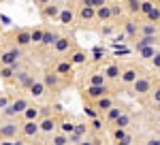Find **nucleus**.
Wrapping results in <instances>:
<instances>
[{
	"instance_id": "f257e3e1",
	"label": "nucleus",
	"mask_w": 160,
	"mask_h": 145,
	"mask_svg": "<svg viewBox=\"0 0 160 145\" xmlns=\"http://www.w3.org/2000/svg\"><path fill=\"white\" fill-rule=\"evenodd\" d=\"M26 107H28V100H26V98H17V100H13L11 105L4 107V113L11 118V115H17V113H24Z\"/></svg>"
},
{
	"instance_id": "f03ea898",
	"label": "nucleus",
	"mask_w": 160,
	"mask_h": 145,
	"mask_svg": "<svg viewBox=\"0 0 160 145\" xmlns=\"http://www.w3.org/2000/svg\"><path fill=\"white\" fill-rule=\"evenodd\" d=\"M22 58V51L19 49H9V51H4L2 56H0V64L2 66H7V64H17Z\"/></svg>"
},
{
	"instance_id": "7ed1b4c3",
	"label": "nucleus",
	"mask_w": 160,
	"mask_h": 145,
	"mask_svg": "<svg viewBox=\"0 0 160 145\" xmlns=\"http://www.w3.org/2000/svg\"><path fill=\"white\" fill-rule=\"evenodd\" d=\"M38 132H41L38 122L37 120H26V124L22 126V134H24V137H37Z\"/></svg>"
},
{
	"instance_id": "20e7f679",
	"label": "nucleus",
	"mask_w": 160,
	"mask_h": 145,
	"mask_svg": "<svg viewBox=\"0 0 160 145\" xmlns=\"http://www.w3.org/2000/svg\"><path fill=\"white\" fill-rule=\"evenodd\" d=\"M132 88H135L137 94H148L149 88H152V83H149L148 77H137L135 81H132Z\"/></svg>"
},
{
	"instance_id": "39448f33",
	"label": "nucleus",
	"mask_w": 160,
	"mask_h": 145,
	"mask_svg": "<svg viewBox=\"0 0 160 145\" xmlns=\"http://www.w3.org/2000/svg\"><path fill=\"white\" fill-rule=\"evenodd\" d=\"M17 134V124L15 122H7L0 126V139H11Z\"/></svg>"
},
{
	"instance_id": "423d86ee",
	"label": "nucleus",
	"mask_w": 160,
	"mask_h": 145,
	"mask_svg": "<svg viewBox=\"0 0 160 145\" xmlns=\"http://www.w3.org/2000/svg\"><path fill=\"white\" fill-rule=\"evenodd\" d=\"M60 11H62V7H60V4H56V2H49V4L43 7V15H45L47 19H56V17L60 15Z\"/></svg>"
},
{
	"instance_id": "0eeeda50",
	"label": "nucleus",
	"mask_w": 160,
	"mask_h": 145,
	"mask_svg": "<svg viewBox=\"0 0 160 145\" xmlns=\"http://www.w3.org/2000/svg\"><path fill=\"white\" fill-rule=\"evenodd\" d=\"M53 49H56L58 53H66V51L71 49V38H68V36H58V41L53 43Z\"/></svg>"
},
{
	"instance_id": "6e6552de",
	"label": "nucleus",
	"mask_w": 160,
	"mask_h": 145,
	"mask_svg": "<svg viewBox=\"0 0 160 145\" xmlns=\"http://www.w3.org/2000/svg\"><path fill=\"white\" fill-rule=\"evenodd\" d=\"M109 90H107V85H90L88 88V96H92V98H100V96H105Z\"/></svg>"
},
{
	"instance_id": "1a4fd4ad",
	"label": "nucleus",
	"mask_w": 160,
	"mask_h": 145,
	"mask_svg": "<svg viewBox=\"0 0 160 145\" xmlns=\"http://www.w3.org/2000/svg\"><path fill=\"white\" fill-rule=\"evenodd\" d=\"M38 128H41V132H45V134H49L56 130V120L53 118H45V120L38 124Z\"/></svg>"
},
{
	"instance_id": "9d476101",
	"label": "nucleus",
	"mask_w": 160,
	"mask_h": 145,
	"mask_svg": "<svg viewBox=\"0 0 160 145\" xmlns=\"http://www.w3.org/2000/svg\"><path fill=\"white\" fill-rule=\"evenodd\" d=\"M32 43V34L28 32V30H19L17 32V45L19 47H26V45H30Z\"/></svg>"
},
{
	"instance_id": "9b49d317",
	"label": "nucleus",
	"mask_w": 160,
	"mask_h": 145,
	"mask_svg": "<svg viewBox=\"0 0 160 145\" xmlns=\"http://www.w3.org/2000/svg\"><path fill=\"white\" fill-rule=\"evenodd\" d=\"M137 77H139V72H137L135 68H126V71L122 72V81L126 85H132V81H135Z\"/></svg>"
},
{
	"instance_id": "f8f14e48",
	"label": "nucleus",
	"mask_w": 160,
	"mask_h": 145,
	"mask_svg": "<svg viewBox=\"0 0 160 145\" xmlns=\"http://www.w3.org/2000/svg\"><path fill=\"white\" fill-rule=\"evenodd\" d=\"M43 92H45V83L43 81H32L30 83V94L32 96H43Z\"/></svg>"
},
{
	"instance_id": "ddd939ff",
	"label": "nucleus",
	"mask_w": 160,
	"mask_h": 145,
	"mask_svg": "<svg viewBox=\"0 0 160 145\" xmlns=\"http://www.w3.org/2000/svg\"><path fill=\"white\" fill-rule=\"evenodd\" d=\"M122 75V71H120V66H115V64H109L107 68H105V77L107 79H118Z\"/></svg>"
},
{
	"instance_id": "4468645a",
	"label": "nucleus",
	"mask_w": 160,
	"mask_h": 145,
	"mask_svg": "<svg viewBox=\"0 0 160 145\" xmlns=\"http://www.w3.org/2000/svg\"><path fill=\"white\" fill-rule=\"evenodd\" d=\"M41 111H43V109H38V107H30V105H28V107L24 109V118H26V120H37L38 115H41Z\"/></svg>"
},
{
	"instance_id": "2eb2a0df",
	"label": "nucleus",
	"mask_w": 160,
	"mask_h": 145,
	"mask_svg": "<svg viewBox=\"0 0 160 145\" xmlns=\"http://www.w3.org/2000/svg\"><path fill=\"white\" fill-rule=\"evenodd\" d=\"M111 15H113V11H111L107 4L96 7V17H98V19H111Z\"/></svg>"
},
{
	"instance_id": "dca6fc26",
	"label": "nucleus",
	"mask_w": 160,
	"mask_h": 145,
	"mask_svg": "<svg viewBox=\"0 0 160 145\" xmlns=\"http://www.w3.org/2000/svg\"><path fill=\"white\" fill-rule=\"evenodd\" d=\"M58 19H60L62 24H71V22H73V11H71V9H66V7H62Z\"/></svg>"
},
{
	"instance_id": "f3484780",
	"label": "nucleus",
	"mask_w": 160,
	"mask_h": 145,
	"mask_svg": "<svg viewBox=\"0 0 160 145\" xmlns=\"http://www.w3.org/2000/svg\"><path fill=\"white\" fill-rule=\"evenodd\" d=\"M43 83H45V88H47V85H49V88H58V83H60V81H58V75H56V72H47Z\"/></svg>"
},
{
	"instance_id": "a211bd4d",
	"label": "nucleus",
	"mask_w": 160,
	"mask_h": 145,
	"mask_svg": "<svg viewBox=\"0 0 160 145\" xmlns=\"http://www.w3.org/2000/svg\"><path fill=\"white\" fill-rule=\"evenodd\" d=\"M109 107H113V100H111V96H107V94H105V96H100V98H98V109H100V111H107Z\"/></svg>"
},
{
	"instance_id": "6ab92c4d",
	"label": "nucleus",
	"mask_w": 160,
	"mask_h": 145,
	"mask_svg": "<svg viewBox=\"0 0 160 145\" xmlns=\"http://www.w3.org/2000/svg\"><path fill=\"white\" fill-rule=\"evenodd\" d=\"M79 15H81V19H92V17L96 15V9H94V7H86V4H83Z\"/></svg>"
},
{
	"instance_id": "aec40b11",
	"label": "nucleus",
	"mask_w": 160,
	"mask_h": 145,
	"mask_svg": "<svg viewBox=\"0 0 160 145\" xmlns=\"http://www.w3.org/2000/svg\"><path fill=\"white\" fill-rule=\"evenodd\" d=\"M56 41H58V34L56 32H43V38H41L43 45H53Z\"/></svg>"
},
{
	"instance_id": "412c9836",
	"label": "nucleus",
	"mask_w": 160,
	"mask_h": 145,
	"mask_svg": "<svg viewBox=\"0 0 160 145\" xmlns=\"http://www.w3.org/2000/svg\"><path fill=\"white\" fill-rule=\"evenodd\" d=\"M32 81H34V77L30 72H19V83H22V88H30Z\"/></svg>"
},
{
	"instance_id": "4be33fe9",
	"label": "nucleus",
	"mask_w": 160,
	"mask_h": 145,
	"mask_svg": "<svg viewBox=\"0 0 160 145\" xmlns=\"http://www.w3.org/2000/svg\"><path fill=\"white\" fill-rule=\"evenodd\" d=\"M17 71V64H7L2 71H0V77H4V79H9V77H13V72Z\"/></svg>"
},
{
	"instance_id": "5701e85b",
	"label": "nucleus",
	"mask_w": 160,
	"mask_h": 145,
	"mask_svg": "<svg viewBox=\"0 0 160 145\" xmlns=\"http://www.w3.org/2000/svg\"><path fill=\"white\" fill-rule=\"evenodd\" d=\"M139 53L143 56V58H148V60H152V56L156 53V49H154V45H145V47L139 49Z\"/></svg>"
},
{
	"instance_id": "b1692460",
	"label": "nucleus",
	"mask_w": 160,
	"mask_h": 145,
	"mask_svg": "<svg viewBox=\"0 0 160 145\" xmlns=\"http://www.w3.org/2000/svg\"><path fill=\"white\" fill-rule=\"evenodd\" d=\"M128 124H130V118H128L126 113H120L118 120H115V126H118V128H126Z\"/></svg>"
},
{
	"instance_id": "393cba45",
	"label": "nucleus",
	"mask_w": 160,
	"mask_h": 145,
	"mask_svg": "<svg viewBox=\"0 0 160 145\" xmlns=\"http://www.w3.org/2000/svg\"><path fill=\"white\" fill-rule=\"evenodd\" d=\"M113 139H115V141H124V143H130V139L126 137L124 128H115V132H113Z\"/></svg>"
},
{
	"instance_id": "a878e982",
	"label": "nucleus",
	"mask_w": 160,
	"mask_h": 145,
	"mask_svg": "<svg viewBox=\"0 0 160 145\" xmlns=\"http://www.w3.org/2000/svg\"><path fill=\"white\" fill-rule=\"evenodd\" d=\"M120 113H122V109H118V107H109V109H107V120H109V122H115Z\"/></svg>"
},
{
	"instance_id": "bb28decb",
	"label": "nucleus",
	"mask_w": 160,
	"mask_h": 145,
	"mask_svg": "<svg viewBox=\"0 0 160 145\" xmlns=\"http://www.w3.org/2000/svg\"><path fill=\"white\" fill-rule=\"evenodd\" d=\"M145 45H154V36H149V34H145L139 43H137V49H141V47H145Z\"/></svg>"
},
{
	"instance_id": "cd10ccee",
	"label": "nucleus",
	"mask_w": 160,
	"mask_h": 145,
	"mask_svg": "<svg viewBox=\"0 0 160 145\" xmlns=\"http://www.w3.org/2000/svg\"><path fill=\"white\" fill-rule=\"evenodd\" d=\"M105 79H107L105 75H98L96 72V75H92V85H105Z\"/></svg>"
},
{
	"instance_id": "c85d7f7f",
	"label": "nucleus",
	"mask_w": 160,
	"mask_h": 145,
	"mask_svg": "<svg viewBox=\"0 0 160 145\" xmlns=\"http://www.w3.org/2000/svg\"><path fill=\"white\" fill-rule=\"evenodd\" d=\"M128 9L130 11H141V0H128Z\"/></svg>"
},
{
	"instance_id": "c756f323",
	"label": "nucleus",
	"mask_w": 160,
	"mask_h": 145,
	"mask_svg": "<svg viewBox=\"0 0 160 145\" xmlns=\"http://www.w3.org/2000/svg\"><path fill=\"white\" fill-rule=\"evenodd\" d=\"M53 143H58V145L68 143V134H66V132H64V134H56V137H53Z\"/></svg>"
},
{
	"instance_id": "7c9ffc66",
	"label": "nucleus",
	"mask_w": 160,
	"mask_h": 145,
	"mask_svg": "<svg viewBox=\"0 0 160 145\" xmlns=\"http://www.w3.org/2000/svg\"><path fill=\"white\" fill-rule=\"evenodd\" d=\"M148 17L152 19V22H158V19H160V11L156 9V7H154V9H152V11L148 13Z\"/></svg>"
},
{
	"instance_id": "2f4dec72",
	"label": "nucleus",
	"mask_w": 160,
	"mask_h": 145,
	"mask_svg": "<svg viewBox=\"0 0 160 145\" xmlns=\"http://www.w3.org/2000/svg\"><path fill=\"white\" fill-rule=\"evenodd\" d=\"M143 34H149V36H154V34H156V26H152V24L143 26Z\"/></svg>"
},
{
	"instance_id": "473e14b6",
	"label": "nucleus",
	"mask_w": 160,
	"mask_h": 145,
	"mask_svg": "<svg viewBox=\"0 0 160 145\" xmlns=\"http://www.w3.org/2000/svg\"><path fill=\"white\" fill-rule=\"evenodd\" d=\"M126 32L130 36H135L137 34V28H135V22H126Z\"/></svg>"
},
{
	"instance_id": "72a5a7b5",
	"label": "nucleus",
	"mask_w": 160,
	"mask_h": 145,
	"mask_svg": "<svg viewBox=\"0 0 160 145\" xmlns=\"http://www.w3.org/2000/svg\"><path fill=\"white\" fill-rule=\"evenodd\" d=\"M30 34H32V41H34V43H41V38H43V30H32Z\"/></svg>"
},
{
	"instance_id": "f704fd0d",
	"label": "nucleus",
	"mask_w": 160,
	"mask_h": 145,
	"mask_svg": "<svg viewBox=\"0 0 160 145\" xmlns=\"http://www.w3.org/2000/svg\"><path fill=\"white\" fill-rule=\"evenodd\" d=\"M58 72H60V75H64V72H71V64H68V62H62L60 66H58Z\"/></svg>"
},
{
	"instance_id": "c9c22d12",
	"label": "nucleus",
	"mask_w": 160,
	"mask_h": 145,
	"mask_svg": "<svg viewBox=\"0 0 160 145\" xmlns=\"http://www.w3.org/2000/svg\"><path fill=\"white\" fill-rule=\"evenodd\" d=\"M152 9H154V4H152V2H148V0H145V2H141V11L145 13V15H148Z\"/></svg>"
},
{
	"instance_id": "e433bc0d",
	"label": "nucleus",
	"mask_w": 160,
	"mask_h": 145,
	"mask_svg": "<svg viewBox=\"0 0 160 145\" xmlns=\"http://www.w3.org/2000/svg\"><path fill=\"white\" fill-rule=\"evenodd\" d=\"M152 64H154V68H160V51H156L152 56Z\"/></svg>"
},
{
	"instance_id": "4c0bfd02",
	"label": "nucleus",
	"mask_w": 160,
	"mask_h": 145,
	"mask_svg": "<svg viewBox=\"0 0 160 145\" xmlns=\"http://www.w3.org/2000/svg\"><path fill=\"white\" fill-rule=\"evenodd\" d=\"M83 60H86V56H83L81 51H77V53L73 56V62H75V64H79V62H83Z\"/></svg>"
},
{
	"instance_id": "58836bf2",
	"label": "nucleus",
	"mask_w": 160,
	"mask_h": 145,
	"mask_svg": "<svg viewBox=\"0 0 160 145\" xmlns=\"http://www.w3.org/2000/svg\"><path fill=\"white\" fill-rule=\"evenodd\" d=\"M62 130L68 134V132H73V130H75V126H73V124H68V122H64V124H62Z\"/></svg>"
},
{
	"instance_id": "ea45409f",
	"label": "nucleus",
	"mask_w": 160,
	"mask_h": 145,
	"mask_svg": "<svg viewBox=\"0 0 160 145\" xmlns=\"http://www.w3.org/2000/svg\"><path fill=\"white\" fill-rule=\"evenodd\" d=\"M92 2V7L96 9V7H102V4H107V0H90Z\"/></svg>"
},
{
	"instance_id": "a19ab883",
	"label": "nucleus",
	"mask_w": 160,
	"mask_h": 145,
	"mask_svg": "<svg viewBox=\"0 0 160 145\" xmlns=\"http://www.w3.org/2000/svg\"><path fill=\"white\" fill-rule=\"evenodd\" d=\"M154 102H158V105H160V88L154 90Z\"/></svg>"
},
{
	"instance_id": "79ce46f5",
	"label": "nucleus",
	"mask_w": 160,
	"mask_h": 145,
	"mask_svg": "<svg viewBox=\"0 0 160 145\" xmlns=\"http://www.w3.org/2000/svg\"><path fill=\"white\" fill-rule=\"evenodd\" d=\"M75 132L83 134V132H88V128H86V126H77V128H75Z\"/></svg>"
},
{
	"instance_id": "37998d69",
	"label": "nucleus",
	"mask_w": 160,
	"mask_h": 145,
	"mask_svg": "<svg viewBox=\"0 0 160 145\" xmlns=\"http://www.w3.org/2000/svg\"><path fill=\"white\" fill-rule=\"evenodd\" d=\"M7 105H9V100H7V98H4V96H0V109H4V107H7Z\"/></svg>"
},
{
	"instance_id": "c03bdc74",
	"label": "nucleus",
	"mask_w": 160,
	"mask_h": 145,
	"mask_svg": "<svg viewBox=\"0 0 160 145\" xmlns=\"http://www.w3.org/2000/svg\"><path fill=\"white\" fill-rule=\"evenodd\" d=\"M92 126H94V130H100V128H102V126H100V122H98V120H94V122H92Z\"/></svg>"
},
{
	"instance_id": "a18cd8bd",
	"label": "nucleus",
	"mask_w": 160,
	"mask_h": 145,
	"mask_svg": "<svg viewBox=\"0 0 160 145\" xmlns=\"http://www.w3.org/2000/svg\"><path fill=\"white\" fill-rule=\"evenodd\" d=\"M37 2H38V4H43V7H45V4H49L51 0H37Z\"/></svg>"
}]
</instances>
